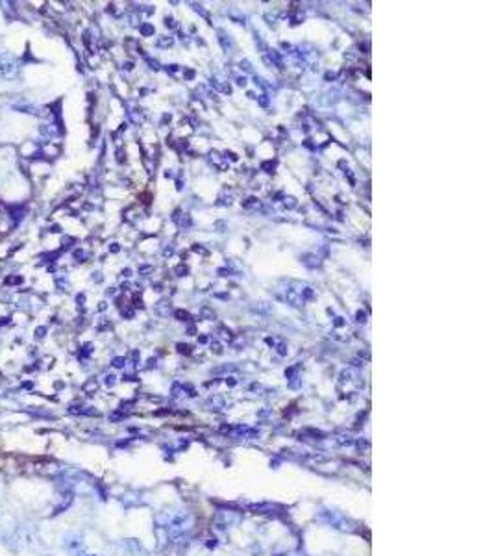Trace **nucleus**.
I'll use <instances>...</instances> for the list:
<instances>
[{
	"label": "nucleus",
	"mask_w": 494,
	"mask_h": 556,
	"mask_svg": "<svg viewBox=\"0 0 494 556\" xmlns=\"http://www.w3.org/2000/svg\"><path fill=\"white\" fill-rule=\"evenodd\" d=\"M158 523L167 530L168 538L174 541V543H185V541L189 540L193 519H191V516L187 512H182V510L163 512V514L158 516Z\"/></svg>",
	"instance_id": "obj_1"
},
{
	"label": "nucleus",
	"mask_w": 494,
	"mask_h": 556,
	"mask_svg": "<svg viewBox=\"0 0 494 556\" xmlns=\"http://www.w3.org/2000/svg\"><path fill=\"white\" fill-rule=\"evenodd\" d=\"M19 74V63L15 56L4 52L0 54V76L4 78H15Z\"/></svg>",
	"instance_id": "obj_2"
},
{
	"label": "nucleus",
	"mask_w": 494,
	"mask_h": 556,
	"mask_svg": "<svg viewBox=\"0 0 494 556\" xmlns=\"http://www.w3.org/2000/svg\"><path fill=\"white\" fill-rule=\"evenodd\" d=\"M339 438H341V440H339V443H341V445H344V443H346V445H352V442H354V440H352L348 434H346V436L342 434V436H339Z\"/></svg>",
	"instance_id": "obj_3"
},
{
	"label": "nucleus",
	"mask_w": 494,
	"mask_h": 556,
	"mask_svg": "<svg viewBox=\"0 0 494 556\" xmlns=\"http://www.w3.org/2000/svg\"><path fill=\"white\" fill-rule=\"evenodd\" d=\"M122 362H124V360H122V358H117V360H115V364H113V366H115V367H122V366H124Z\"/></svg>",
	"instance_id": "obj_4"
},
{
	"label": "nucleus",
	"mask_w": 494,
	"mask_h": 556,
	"mask_svg": "<svg viewBox=\"0 0 494 556\" xmlns=\"http://www.w3.org/2000/svg\"><path fill=\"white\" fill-rule=\"evenodd\" d=\"M113 378H115L113 374H109V376H107V386H113V384H115V380H113Z\"/></svg>",
	"instance_id": "obj_5"
},
{
	"label": "nucleus",
	"mask_w": 494,
	"mask_h": 556,
	"mask_svg": "<svg viewBox=\"0 0 494 556\" xmlns=\"http://www.w3.org/2000/svg\"><path fill=\"white\" fill-rule=\"evenodd\" d=\"M185 271H187L185 267H178V269H176V273H185Z\"/></svg>",
	"instance_id": "obj_6"
},
{
	"label": "nucleus",
	"mask_w": 494,
	"mask_h": 556,
	"mask_svg": "<svg viewBox=\"0 0 494 556\" xmlns=\"http://www.w3.org/2000/svg\"><path fill=\"white\" fill-rule=\"evenodd\" d=\"M84 556H95V555H84Z\"/></svg>",
	"instance_id": "obj_7"
}]
</instances>
